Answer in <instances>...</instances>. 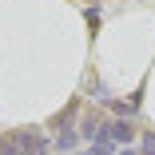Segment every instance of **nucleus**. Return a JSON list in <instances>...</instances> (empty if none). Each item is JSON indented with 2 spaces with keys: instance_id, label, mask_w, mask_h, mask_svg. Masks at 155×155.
I'll list each match as a JSON object with an SVG mask.
<instances>
[{
  "instance_id": "obj_1",
  "label": "nucleus",
  "mask_w": 155,
  "mask_h": 155,
  "mask_svg": "<svg viewBox=\"0 0 155 155\" xmlns=\"http://www.w3.org/2000/svg\"><path fill=\"white\" fill-rule=\"evenodd\" d=\"M107 135H111V143H127V139L135 135V127H131L127 119H119V123H111V127H107Z\"/></svg>"
},
{
  "instance_id": "obj_2",
  "label": "nucleus",
  "mask_w": 155,
  "mask_h": 155,
  "mask_svg": "<svg viewBox=\"0 0 155 155\" xmlns=\"http://www.w3.org/2000/svg\"><path fill=\"white\" fill-rule=\"evenodd\" d=\"M0 155H24V151H20V143L12 139V131H4V135H0Z\"/></svg>"
},
{
  "instance_id": "obj_3",
  "label": "nucleus",
  "mask_w": 155,
  "mask_h": 155,
  "mask_svg": "<svg viewBox=\"0 0 155 155\" xmlns=\"http://www.w3.org/2000/svg\"><path fill=\"white\" fill-rule=\"evenodd\" d=\"M56 147H60V151H72V147H76V135H72V131H60V135H56Z\"/></svg>"
},
{
  "instance_id": "obj_4",
  "label": "nucleus",
  "mask_w": 155,
  "mask_h": 155,
  "mask_svg": "<svg viewBox=\"0 0 155 155\" xmlns=\"http://www.w3.org/2000/svg\"><path fill=\"white\" fill-rule=\"evenodd\" d=\"M143 147H147V155H155V135H147V143H143Z\"/></svg>"
},
{
  "instance_id": "obj_5",
  "label": "nucleus",
  "mask_w": 155,
  "mask_h": 155,
  "mask_svg": "<svg viewBox=\"0 0 155 155\" xmlns=\"http://www.w3.org/2000/svg\"><path fill=\"white\" fill-rule=\"evenodd\" d=\"M119 155H139V151H119Z\"/></svg>"
},
{
  "instance_id": "obj_6",
  "label": "nucleus",
  "mask_w": 155,
  "mask_h": 155,
  "mask_svg": "<svg viewBox=\"0 0 155 155\" xmlns=\"http://www.w3.org/2000/svg\"><path fill=\"white\" fill-rule=\"evenodd\" d=\"M80 155H91V151H80Z\"/></svg>"
},
{
  "instance_id": "obj_7",
  "label": "nucleus",
  "mask_w": 155,
  "mask_h": 155,
  "mask_svg": "<svg viewBox=\"0 0 155 155\" xmlns=\"http://www.w3.org/2000/svg\"><path fill=\"white\" fill-rule=\"evenodd\" d=\"M91 4H100V0H91Z\"/></svg>"
}]
</instances>
